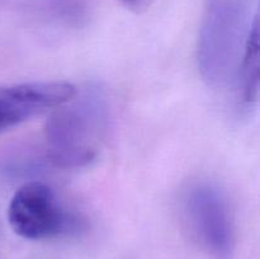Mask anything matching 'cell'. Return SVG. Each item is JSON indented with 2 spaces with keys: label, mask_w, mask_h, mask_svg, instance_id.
<instances>
[{
  "label": "cell",
  "mask_w": 260,
  "mask_h": 259,
  "mask_svg": "<svg viewBox=\"0 0 260 259\" xmlns=\"http://www.w3.org/2000/svg\"><path fill=\"white\" fill-rule=\"evenodd\" d=\"M46 122L47 164L80 168L94 161L108 124V104L103 91L90 86L57 107Z\"/></svg>",
  "instance_id": "1"
},
{
  "label": "cell",
  "mask_w": 260,
  "mask_h": 259,
  "mask_svg": "<svg viewBox=\"0 0 260 259\" xmlns=\"http://www.w3.org/2000/svg\"><path fill=\"white\" fill-rule=\"evenodd\" d=\"M253 0H205L198 35V68L211 86L238 75L254 19Z\"/></svg>",
  "instance_id": "2"
},
{
  "label": "cell",
  "mask_w": 260,
  "mask_h": 259,
  "mask_svg": "<svg viewBox=\"0 0 260 259\" xmlns=\"http://www.w3.org/2000/svg\"><path fill=\"white\" fill-rule=\"evenodd\" d=\"M8 221L17 235L28 240H43L74 233L80 221L57 202L55 193L41 182H29L10 200Z\"/></svg>",
  "instance_id": "3"
},
{
  "label": "cell",
  "mask_w": 260,
  "mask_h": 259,
  "mask_svg": "<svg viewBox=\"0 0 260 259\" xmlns=\"http://www.w3.org/2000/svg\"><path fill=\"white\" fill-rule=\"evenodd\" d=\"M184 213L194 235L216 259H231L235 249L233 212L216 185H193L184 197Z\"/></svg>",
  "instance_id": "4"
},
{
  "label": "cell",
  "mask_w": 260,
  "mask_h": 259,
  "mask_svg": "<svg viewBox=\"0 0 260 259\" xmlns=\"http://www.w3.org/2000/svg\"><path fill=\"white\" fill-rule=\"evenodd\" d=\"M75 93V86L66 81H33L0 89V134L57 108Z\"/></svg>",
  "instance_id": "5"
},
{
  "label": "cell",
  "mask_w": 260,
  "mask_h": 259,
  "mask_svg": "<svg viewBox=\"0 0 260 259\" xmlns=\"http://www.w3.org/2000/svg\"><path fill=\"white\" fill-rule=\"evenodd\" d=\"M239 89L243 103L251 107L258 99L259 93V20L254 19L244 48L243 57L238 70Z\"/></svg>",
  "instance_id": "6"
},
{
  "label": "cell",
  "mask_w": 260,
  "mask_h": 259,
  "mask_svg": "<svg viewBox=\"0 0 260 259\" xmlns=\"http://www.w3.org/2000/svg\"><path fill=\"white\" fill-rule=\"evenodd\" d=\"M154 2L155 0H121V3L127 9L132 10L135 13H142Z\"/></svg>",
  "instance_id": "7"
}]
</instances>
